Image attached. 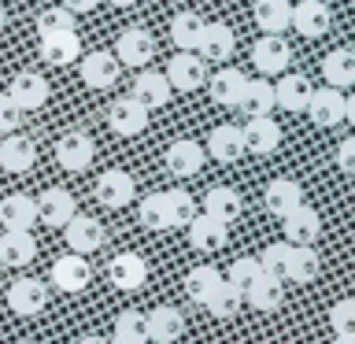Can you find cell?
Here are the masks:
<instances>
[{"mask_svg":"<svg viewBox=\"0 0 355 344\" xmlns=\"http://www.w3.org/2000/svg\"><path fill=\"white\" fill-rule=\"evenodd\" d=\"M119 55L115 52H89L82 55V63H78V74H82V82L89 89H111L119 82Z\"/></svg>","mask_w":355,"mask_h":344,"instance_id":"9","label":"cell"},{"mask_svg":"<svg viewBox=\"0 0 355 344\" xmlns=\"http://www.w3.org/2000/svg\"><path fill=\"white\" fill-rule=\"evenodd\" d=\"M107 4H115V8H133L137 0H107Z\"/></svg>","mask_w":355,"mask_h":344,"instance_id":"53","label":"cell"},{"mask_svg":"<svg viewBox=\"0 0 355 344\" xmlns=\"http://www.w3.org/2000/svg\"><path fill=\"white\" fill-rule=\"evenodd\" d=\"M111 344H115V341H111Z\"/></svg>","mask_w":355,"mask_h":344,"instance_id":"56","label":"cell"},{"mask_svg":"<svg viewBox=\"0 0 355 344\" xmlns=\"http://www.w3.org/2000/svg\"><path fill=\"white\" fill-rule=\"evenodd\" d=\"M37 255V241L30 230H4L0 233V263L4 266H30Z\"/></svg>","mask_w":355,"mask_h":344,"instance_id":"21","label":"cell"},{"mask_svg":"<svg viewBox=\"0 0 355 344\" xmlns=\"http://www.w3.org/2000/svg\"><path fill=\"white\" fill-rule=\"evenodd\" d=\"M4 22H8V15H4V8H0V30H4Z\"/></svg>","mask_w":355,"mask_h":344,"instance_id":"54","label":"cell"},{"mask_svg":"<svg viewBox=\"0 0 355 344\" xmlns=\"http://www.w3.org/2000/svg\"><path fill=\"white\" fill-rule=\"evenodd\" d=\"M166 78H171V89L178 93H193L207 82V60L200 52H178L171 67H166Z\"/></svg>","mask_w":355,"mask_h":344,"instance_id":"3","label":"cell"},{"mask_svg":"<svg viewBox=\"0 0 355 344\" xmlns=\"http://www.w3.org/2000/svg\"><path fill=\"white\" fill-rule=\"evenodd\" d=\"M67 30H74V11H67L63 4L44 8L37 15V33L41 37H49V33H67Z\"/></svg>","mask_w":355,"mask_h":344,"instance_id":"44","label":"cell"},{"mask_svg":"<svg viewBox=\"0 0 355 344\" xmlns=\"http://www.w3.org/2000/svg\"><path fill=\"white\" fill-rule=\"evenodd\" d=\"M255 26L263 33H282L293 26V4L288 0H259L255 4Z\"/></svg>","mask_w":355,"mask_h":344,"instance_id":"36","label":"cell"},{"mask_svg":"<svg viewBox=\"0 0 355 344\" xmlns=\"http://www.w3.org/2000/svg\"><path fill=\"white\" fill-rule=\"evenodd\" d=\"M333 344H355V333H337V341Z\"/></svg>","mask_w":355,"mask_h":344,"instance_id":"52","label":"cell"},{"mask_svg":"<svg viewBox=\"0 0 355 344\" xmlns=\"http://www.w3.org/2000/svg\"><path fill=\"white\" fill-rule=\"evenodd\" d=\"M282 222H285V241H288V244H315L318 233H322L318 211L307 207V204H300L296 211H288Z\"/></svg>","mask_w":355,"mask_h":344,"instance_id":"20","label":"cell"},{"mask_svg":"<svg viewBox=\"0 0 355 344\" xmlns=\"http://www.w3.org/2000/svg\"><path fill=\"white\" fill-rule=\"evenodd\" d=\"M63 237H67V248H71V252L89 255V252H96L100 244L107 241V233H104V222H100V218H93V215H74V218L63 226Z\"/></svg>","mask_w":355,"mask_h":344,"instance_id":"6","label":"cell"},{"mask_svg":"<svg viewBox=\"0 0 355 344\" xmlns=\"http://www.w3.org/2000/svg\"><path fill=\"white\" fill-rule=\"evenodd\" d=\"M141 226L144 230H171V207H166V193H148L141 200Z\"/></svg>","mask_w":355,"mask_h":344,"instance_id":"40","label":"cell"},{"mask_svg":"<svg viewBox=\"0 0 355 344\" xmlns=\"http://www.w3.org/2000/svg\"><path fill=\"white\" fill-rule=\"evenodd\" d=\"M263 204H266L270 215L285 218L288 211H296L300 204H304V189H300L293 178H274V182L266 185V193H263Z\"/></svg>","mask_w":355,"mask_h":344,"instance_id":"22","label":"cell"},{"mask_svg":"<svg viewBox=\"0 0 355 344\" xmlns=\"http://www.w3.org/2000/svg\"><path fill=\"white\" fill-rule=\"evenodd\" d=\"M74 215H78V204H74V196L67 193V189H44V193L37 196V222H44V226L60 230Z\"/></svg>","mask_w":355,"mask_h":344,"instance_id":"11","label":"cell"},{"mask_svg":"<svg viewBox=\"0 0 355 344\" xmlns=\"http://www.w3.org/2000/svg\"><path fill=\"white\" fill-rule=\"evenodd\" d=\"M15 344H37V341H15Z\"/></svg>","mask_w":355,"mask_h":344,"instance_id":"55","label":"cell"},{"mask_svg":"<svg viewBox=\"0 0 355 344\" xmlns=\"http://www.w3.org/2000/svg\"><path fill=\"white\" fill-rule=\"evenodd\" d=\"M89 277H93V270H89V259L85 255H60V259L52 263V285L60 289V293H82V289L89 285Z\"/></svg>","mask_w":355,"mask_h":344,"instance_id":"10","label":"cell"},{"mask_svg":"<svg viewBox=\"0 0 355 344\" xmlns=\"http://www.w3.org/2000/svg\"><path fill=\"white\" fill-rule=\"evenodd\" d=\"M293 26H296V33H304V37H322V33L333 26V15L322 0H304V4L293 8Z\"/></svg>","mask_w":355,"mask_h":344,"instance_id":"26","label":"cell"},{"mask_svg":"<svg viewBox=\"0 0 355 344\" xmlns=\"http://www.w3.org/2000/svg\"><path fill=\"white\" fill-rule=\"evenodd\" d=\"M115 344H148V315L141 311H122L115 318Z\"/></svg>","mask_w":355,"mask_h":344,"instance_id":"39","label":"cell"},{"mask_svg":"<svg viewBox=\"0 0 355 344\" xmlns=\"http://www.w3.org/2000/svg\"><path fill=\"white\" fill-rule=\"evenodd\" d=\"M244 152H248V148H244V133L237 126H215V130H211V137H207V155H211V160L237 163Z\"/></svg>","mask_w":355,"mask_h":344,"instance_id":"28","label":"cell"},{"mask_svg":"<svg viewBox=\"0 0 355 344\" xmlns=\"http://www.w3.org/2000/svg\"><path fill=\"white\" fill-rule=\"evenodd\" d=\"M307 115H311V122H315V126H322V130H329V126H337V122H344V93H340V89H333V85L315 89V93H311V104H307Z\"/></svg>","mask_w":355,"mask_h":344,"instance_id":"15","label":"cell"},{"mask_svg":"<svg viewBox=\"0 0 355 344\" xmlns=\"http://www.w3.org/2000/svg\"><path fill=\"white\" fill-rule=\"evenodd\" d=\"M22 122V108L8 93H0V133H15Z\"/></svg>","mask_w":355,"mask_h":344,"instance_id":"47","label":"cell"},{"mask_svg":"<svg viewBox=\"0 0 355 344\" xmlns=\"http://www.w3.org/2000/svg\"><path fill=\"white\" fill-rule=\"evenodd\" d=\"M119 63H130V67H144V63H152V55H155V41H152V33L148 30H141V26H130V30H122L119 33Z\"/></svg>","mask_w":355,"mask_h":344,"instance_id":"18","label":"cell"},{"mask_svg":"<svg viewBox=\"0 0 355 344\" xmlns=\"http://www.w3.org/2000/svg\"><path fill=\"white\" fill-rule=\"evenodd\" d=\"M78 344H111V341H104V337H96V333H89V337H82Z\"/></svg>","mask_w":355,"mask_h":344,"instance_id":"51","label":"cell"},{"mask_svg":"<svg viewBox=\"0 0 355 344\" xmlns=\"http://www.w3.org/2000/svg\"><path fill=\"white\" fill-rule=\"evenodd\" d=\"M241 133H244V148L255 152V155H270V152H277V144H282V126H277L270 115L248 119V126Z\"/></svg>","mask_w":355,"mask_h":344,"instance_id":"19","label":"cell"},{"mask_svg":"<svg viewBox=\"0 0 355 344\" xmlns=\"http://www.w3.org/2000/svg\"><path fill=\"white\" fill-rule=\"evenodd\" d=\"M166 207H171V226H189L200 215L193 193H185V189H171L166 193Z\"/></svg>","mask_w":355,"mask_h":344,"instance_id":"43","label":"cell"},{"mask_svg":"<svg viewBox=\"0 0 355 344\" xmlns=\"http://www.w3.org/2000/svg\"><path fill=\"white\" fill-rule=\"evenodd\" d=\"M241 211H244V200H241L237 189H230V185H215L204 196V215L226 222V226H230V222H237Z\"/></svg>","mask_w":355,"mask_h":344,"instance_id":"29","label":"cell"},{"mask_svg":"<svg viewBox=\"0 0 355 344\" xmlns=\"http://www.w3.org/2000/svg\"><path fill=\"white\" fill-rule=\"evenodd\" d=\"M322 270V259L315 252V244H293V259H288V282L296 285H307L315 282Z\"/></svg>","mask_w":355,"mask_h":344,"instance_id":"38","label":"cell"},{"mask_svg":"<svg viewBox=\"0 0 355 344\" xmlns=\"http://www.w3.org/2000/svg\"><path fill=\"white\" fill-rule=\"evenodd\" d=\"M337 166H340L344 174L355 178V137H344L337 144Z\"/></svg>","mask_w":355,"mask_h":344,"instance_id":"48","label":"cell"},{"mask_svg":"<svg viewBox=\"0 0 355 344\" xmlns=\"http://www.w3.org/2000/svg\"><path fill=\"white\" fill-rule=\"evenodd\" d=\"M222 282H226V277H222L218 266L204 263V266H193V270H189V277H185V293H189V300H193V304L207 307V300L218 293Z\"/></svg>","mask_w":355,"mask_h":344,"instance_id":"31","label":"cell"},{"mask_svg":"<svg viewBox=\"0 0 355 344\" xmlns=\"http://www.w3.org/2000/svg\"><path fill=\"white\" fill-rule=\"evenodd\" d=\"M200 33H204V19L196 11H178L174 22H171V41L178 52H196L200 44Z\"/></svg>","mask_w":355,"mask_h":344,"instance_id":"37","label":"cell"},{"mask_svg":"<svg viewBox=\"0 0 355 344\" xmlns=\"http://www.w3.org/2000/svg\"><path fill=\"white\" fill-rule=\"evenodd\" d=\"M93 155H96L93 137L82 133V130H71V133H63V137L55 141V163H60L63 171H71V174L85 171V166L93 163Z\"/></svg>","mask_w":355,"mask_h":344,"instance_id":"5","label":"cell"},{"mask_svg":"<svg viewBox=\"0 0 355 344\" xmlns=\"http://www.w3.org/2000/svg\"><path fill=\"white\" fill-rule=\"evenodd\" d=\"M137 196V185H133V178L126 171H104L96 178V200L111 211L126 207L130 200Z\"/></svg>","mask_w":355,"mask_h":344,"instance_id":"13","label":"cell"},{"mask_svg":"<svg viewBox=\"0 0 355 344\" xmlns=\"http://www.w3.org/2000/svg\"><path fill=\"white\" fill-rule=\"evenodd\" d=\"M288 259H293V244L277 241V244H266V252L259 255V266H263V274L277 277V282H288Z\"/></svg>","mask_w":355,"mask_h":344,"instance_id":"41","label":"cell"},{"mask_svg":"<svg viewBox=\"0 0 355 344\" xmlns=\"http://www.w3.org/2000/svg\"><path fill=\"white\" fill-rule=\"evenodd\" d=\"M259 277H263V266H259V259H233L226 282H230V285H237L241 293H244V289H252L255 282H259Z\"/></svg>","mask_w":355,"mask_h":344,"instance_id":"45","label":"cell"},{"mask_svg":"<svg viewBox=\"0 0 355 344\" xmlns=\"http://www.w3.org/2000/svg\"><path fill=\"white\" fill-rule=\"evenodd\" d=\"M33 163H37V144H33V137H26V133H8L0 141V166L8 174H26Z\"/></svg>","mask_w":355,"mask_h":344,"instance_id":"12","label":"cell"},{"mask_svg":"<svg viewBox=\"0 0 355 344\" xmlns=\"http://www.w3.org/2000/svg\"><path fill=\"white\" fill-rule=\"evenodd\" d=\"M107 277L115 289H122V293H137V289L148 282V263H144L137 252H119L115 259L107 263Z\"/></svg>","mask_w":355,"mask_h":344,"instance_id":"7","label":"cell"},{"mask_svg":"<svg viewBox=\"0 0 355 344\" xmlns=\"http://www.w3.org/2000/svg\"><path fill=\"white\" fill-rule=\"evenodd\" d=\"M185 230H189V244H193L196 252H218L222 244L230 241V226H226V222L211 218V215H204V211H200Z\"/></svg>","mask_w":355,"mask_h":344,"instance_id":"16","label":"cell"},{"mask_svg":"<svg viewBox=\"0 0 355 344\" xmlns=\"http://www.w3.org/2000/svg\"><path fill=\"white\" fill-rule=\"evenodd\" d=\"M248 119H259V115H270V111L277 108V96H274V85L266 82V78H255V82L244 85V96L237 104Z\"/></svg>","mask_w":355,"mask_h":344,"instance_id":"34","label":"cell"},{"mask_svg":"<svg viewBox=\"0 0 355 344\" xmlns=\"http://www.w3.org/2000/svg\"><path fill=\"white\" fill-rule=\"evenodd\" d=\"M233 49H237V37H233V30L226 26V22H204L196 52L204 55L207 63H226L233 55Z\"/></svg>","mask_w":355,"mask_h":344,"instance_id":"14","label":"cell"},{"mask_svg":"<svg viewBox=\"0 0 355 344\" xmlns=\"http://www.w3.org/2000/svg\"><path fill=\"white\" fill-rule=\"evenodd\" d=\"M185 333V315L178 307H155L148 311V341L155 344H174Z\"/></svg>","mask_w":355,"mask_h":344,"instance_id":"27","label":"cell"},{"mask_svg":"<svg viewBox=\"0 0 355 344\" xmlns=\"http://www.w3.org/2000/svg\"><path fill=\"white\" fill-rule=\"evenodd\" d=\"M344 119H348L352 126H355V93H352V96H344Z\"/></svg>","mask_w":355,"mask_h":344,"instance_id":"50","label":"cell"},{"mask_svg":"<svg viewBox=\"0 0 355 344\" xmlns=\"http://www.w3.org/2000/svg\"><path fill=\"white\" fill-rule=\"evenodd\" d=\"M8 307L22 318H33L49 307V285L37 282V277H15L8 285Z\"/></svg>","mask_w":355,"mask_h":344,"instance_id":"2","label":"cell"},{"mask_svg":"<svg viewBox=\"0 0 355 344\" xmlns=\"http://www.w3.org/2000/svg\"><path fill=\"white\" fill-rule=\"evenodd\" d=\"M204 144L200 141H189V137H182V141H174L171 148H166V171H171L174 178H193V174H200V166H204Z\"/></svg>","mask_w":355,"mask_h":344,"instance_id":"17","label":"cell"},{"mask_svg":"<svg viewBox=\"0 0 355 344\" xmlns=\"http://www.w3.org/2000/svg\"><path fill=\"white\" fill-rule=\"evenodd\" d=\"M244 304H252L255 311H263V315H274V311L285 304V285L277 282V277L263 274L252 289H244Z\"/></svg>","mask_w":355,"mask_h":344,"instance_id":"33","label":"cell"},{"mask_svg":"<svg viewBox=\"0 0 355 344\" xmlns=\"http://www.w3.org/2000/svg\"><path fill=\"white\" fill-rule=\"evenodd\" d=\"M37 222V200L26 193H11L0 200V226L4 230H30Z\"/></svg>","mask_w":355,"mask_h":344,"instance_id":"23","label":"cell"},{"mask_svg":"<svg viewBox=\"0 0 355 344\" xmlns=\"http://www.w3.org/2000/svg\"><path fill=\"white\" fill-rule=\"evenodd\" d=\"M244 85H248L244 71H237V67H222V71L211 78V100L222 104V108H237L241 96H244Z\"/></svg>","mask_w":355,"mask_h":344,"instance_id":"30","label":"cell"},{"mask_svg":"<svg viewBox=\"0 0 355 344\" xmlns=\"http://www.w3.org/2000/svg\"><path fill=\"white\" fill-rule=\"evenodd\" d=\"M49 93L52 89H49V82H44V74H37V71H22V74L11 78V85H8V96L15 100L22 111L44 108L49 104Z\"/></svg>","mask_w":355,"mask_h":344,"instance_id":"8","label":"cell"},{"mask_svg":"<svg viewBox=\"0 0 355 344\" xmlns=\"http://www.w3.org/2000/svg\"><path fill=\"white\" fill-rule=\"evenodd\" d=\"M311 93H315V85H311L307 74H285L274 85V96H277V108L282 111H307Z\"/></svg>","mask_w":355,"mask_h":344,"instance_id":"25","label":"cell"},{"mask_svg":"<svg viewBox=\"0 0 355 344\" xmlns=\"http://www.w3.org/2000/svg\"><path fill=\"white\" fill-rule=\"evenodd\" d=\"M241 304H244V293H241V289L230 285V282H222L218 293L207 300V311H211L215 318H233V315L241 311Z\"/></svg>","mask_w":355,"mask_h":344,"instance_id":"42","label":"cell"},{"mask_svg":"<svg viewBox=\"0 0 355 344\" xmlns=\"http://www.w3.org/2000/svg\"><path fill=\"white\" fill-rule=\"evenodd\" d=\"M100 4V0H63L67 11H74V15H85V11H93Z\"/></svg>","mask_w":355,"mask_h":344,"instance_id":"49","label":"cell"},{"mask_svg":"<svg viewBox=\"0 0 355 344\" xmlns=\"http://www.w3.org/2000/svg\"><path fill=\"white\" fill-rule=\"evenodd\" d=\"M107 126L115 130L119 137H137V133L148 126V108H144L137 96H119L115 104L107 108Z\"/></svg>","mask_w":355,"mask_h":344,"instance_id":"4","label":"cell"},{"mask_svg":"<svg viewBox=\"0 0 355 344\" xmlns=\"http://www.w3.org/2000/svg\"><path fill=\"white\" fill-rule=\"evenodd\" d=\"M82 55V37L78 30H67V33H49L41 37V60L52 63V67H67Z\"/></svg>","mask_w":355,"mask_h":344,"instance_id":"24","label":"cell"},{"mask_svg":"<svg viewBox=\"0 0 355 344\" xmlns=\"http://www.w3.org/2000/svg\"><path fill=\"white\" fill-rule=\"evenodd\" d=\"M171 93H174V89H171V78L159 74V71H141L137 82H133V96H137L148 111H152V108H163L166 100H171Z\"/></svg>","mask_w":355,"mask_h":344,"instance_id":"32","label":"cell"},{"mask_svg":"<svg viewBox=\"0 0 355 344\" xmlns=\"http://www.w3.org/2000/svg\"><path fill=\"white\" fill-rule=\"evenodd\" d=\"M288 63H293V52H288V41L282 37V33H263V37L252 44V67L263 78L285 74Z\"/></svg>","mask_w":355,"mask_h":344,"instance_id":"1","label":"cell"},{"mask_svg":"<svg viewBox=\"0 0 355 344\" xmlns=\"http://www.w3.org/2000/svg\"><path fill=\"white\" fill-rule=\"evenodd\" d=\"M322 74L333 89H348L355 85V49H333L322 60Z\"/></svg>","mask_w":355,"mask_h":344,"instance_id":"35","label":"cell"},{"mask_svg":"<svg viewBox=\"0 0 355 344\" xmlns=\"http://www.w3.org/2000/svg\"><path fill=\"white\" fill-rule=\"evenodd\" d=\"M329 326L333 333H355V300H337L329 307Z\"/></svg>","mask_w":355,"mask_h":344,"instance_id":"46","label":"cell"}]
</instances>
